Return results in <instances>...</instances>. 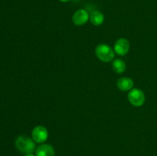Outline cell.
Listing matches in <instances>:
<instances>
[{"label": "cell", "instance_id": "6da1fadb", "mask_svg": "<svg viewBox=\"0 0 157 156\" xmlns=\"http://www.w3.org/2000/svg\"><path fill=\"white\" fill-rule=\"evenodd\" d=\"M16 148L21 152L32 153L35 150V141L27 136H19L15 140Z\"/></svg>", "mask_w": 157, "mask_h": 156}, {"label": "cell", "instance_id": "7a4b0ae2", "mask_svg": "<svg viewBox=\"0 0 157 156\" xmlns=\"http://www.w3.org/2000/svg\"><path fill=\"white\" fill-rule=\"evenodd\" d=\"M96 56L103 62H110L114 58L115 51L109 45L101 44L95 49Z\"/></svg>", "mask_w": 157, "mask_h": 156}, {"label": "cell", "instance_id": "3957f363", "mask_svg": "<svg viewBox=\"0 0 157 156\" xmlns=\"http://www.w3.org/2000/svg\"><path fill=\"white\" fill-rule=\"evenodd\" d=\"M128 99L132 105L139 107L144 105L145 102V95L140 89H132L128 93Z\"/></svg>", "mask_w": 157, "mask_h": 156}, {"label": "cell", "instance_id": "277c9868", "mask_svg": "<svg viewBox=\"0 0 157 156\" xmlns=\"http://www.w3.org/2000/svg\"><path fill=\"white\" fill-rule=\"evenodd\" d=\"M32 139L37 143H43L48 137V132L45 127L42 125H38L35 127L32 132Z\"/></svg>", "mask_w": 157, "mask_h": 156}, {"label": "cell", "instance_id": "5b68a950", "mask_svg": "<svg viewBox=\"0 0 157 156\" xmlns=\"http://www.w3.org/2000/svg\"><path fill=\"white\" fill-rule=\"evenodd\" d=\"M130 50V43L126 38H120L114 44V51L121 56H124Z\"/></svg>", "mask_w": 157, "mask_h": 156}, {"label": "cell", "instance_id": "8992f818", "mask_svg": "<svg viewBox=\"0 0 157 156\" xmlns=\"http://www.w3.org/2000/svg\"><path fill=\"white\" fill-rule=\"evenodd\" d=\"M88 18L89 15L87 11H85L84 9H80L74 14L73 17H72V21L75 24L81 26L86 24L87 21H88Z\"/></svg>", "mask_w": 157, "mask_h": 156}, {"label": "cell", "instance_id": "52a82bcc", "mask_svg": "<svg viewBox=\"0 0 157 156\" xmlns=\"http://www.w3.org/2000/svg\"><path fill=\"white\" fill-rule=\"evenodd\" d=\"M55 150L51 145L43 144L39 145L36 149V156H54Z\"/></svg>", "mask_w": 157, "mask_h": 156}, {"label": "cell", "instance_id": "ba28073f", "mask_svg": "<svg viewBox=\"0 0 157 156\" xmlns=\"http://www.w3.org/2000/svg\"><path fill=\"white\" fill-rule=\"evenodd\" d=\"M133 84H133V80L129 77H126V76L121 78L117 81V87L119 90L122 91H128V90H132Z\"/></svg>", "mask_w": 157, "mask_h": 156}, {"label": "cell", "instance_id": "9c48e42d", "mask_svg": "<svg viewBox=\"0 0 157 156\" xmlns=\"http://www.w3.org/2000/svg\"><path fill=\"white\" fill-rule=\"evenodd\" d=\"M90 21L94 25L99 26L103 24L104 21V16L99 11H94L90 16Z\"/></svg>", "mask_w": 157, "mask_h": 156}, {"label": "cell", "instance_id": "30bf717a", "mask_svg": "<svg viewBox=\"0 0 157 156\" xmlns=\"http://www.w3.org/2000/svg\"><path fill=\"white\" fill-rule=\"evenodd\" d=\"M112 67H113L114 72L117 73H122L126 70V64L122 60L116 59L113 61V64H112Z\"/></svg>", "mask_w": 157, "mask_h": 156}, {"label": "cell", "instance_id": "8fae6325", "mask_svg": "<svg viewBox=\"0 0 157 156\" xmlns=\"http://www.w3.org/2000/svg\"><path fill=\"white\" fill-rule=\"evenodd\" d=\"M24 156H35L32 153H28V154H25Z\"/></svg>", "mask_w": 157, "mask_h": 156}, {"label": "cell", "instance_id": "7c38bea8", "mask_svg": "<svg viewBox=\"0 0 157 156\" xmlns=\"http://www.w3.org/2000/svg\"><path fill=\"white\" fill-rule=\"evenodd\" d=\"M60 2H69L70 0H59Z\"/></svg>", "mask_w": 157, "mask_h": 156}]
</instances>
